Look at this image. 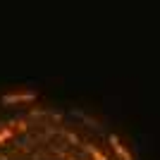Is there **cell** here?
Listing matches in <instances>:
<instances>
[{"label": "cell", "instance_id": "7a4b0ae2", "mask_svg": "<svg viewBox=\"0 0 160 160\" xmlns=\"http://www.w3.org/2000/svg\"><path fill=\"white\" fill-rule=\"evenodd\" d=\"M36 98V91H12L2 96V103H29Z\"/></svg>", "mask_w": 160, "mask_h": 160}, {"label": "cell", "instance_id": "5b68a950", "mask_svg": "<svg viewBox=\"0 0 160 160\" xmlns=\"http://www.w3.org/2000/svg\"><path fill=\"white\" fill-rule=\"evenodd\" d=\"M12 127L17 129V132H24V129H27V122H24V120H14V122H12Z\"/></svg>", "mask_w": 160, "mask_h": 160}, {"label": "cell", "instance_id": "6da1fadb", "mask_svg": "<svg viewBox=\"0 0 160 160\" xmlns=\"http://www.w3.org/2000/svg\"><path fill=\"white\" fill-rule=\"evenodd\" d=\"M108 141H110V146H112V151L117 155H120V160H134V155L127 151V146H124V141L117 136V134H110L108 136Z\"/></svg>", "mask_w": 160, "mask_h": 160}, {"label": "cell", "instance_id": "8992f818", "mask_svg": "<svg viewBox=\"0 0 160 160\" xmlns=\"http://www.w3.org/2000/svg\"><path fill=\"white\" fill-rule=\"evenodd\" d=\"M65 136L69 139V143H79V136H77L74 132H65Z\"/></svg>", "mask_w": 160, "mask_h": 160}, {"label": "cell", "instance_id": "52a82bcc", "mask_svg": "<svg viewBox=\"0 0 160 160\" xmlns=\"http://www.w3.org/2000/svg\"><path fill=\"white\" fill-rule=\"evenodd\" d=\"M65 158H67V160H77V158H72V155H65Z\"/></svg>", "mask_w": 160, "mask_h": 160}, {"label": "cell", "instance_id": "277c9868", "mask_svg": "<svg viewBox=\"0 0 160 160\" xmlns=\"http://www.w3.org/2000/svg\"><path fill=\"white\" fill-rule=\"evenodd\" d=\"M12 134H14V129H12V127H0V143H2V141H7L10 136H12Z\"/></svg>", "mask_w": 160, "mask_h": 160}, {"label": "cell", "instance_id": "3957f363", "mask_svg": "<svg viewBox=\"0 0 160 160\" xmlns=\"http://www.w3.org/2000/svg\"><path fill=\"white\" fill-rule=\"evenodd\" d=\"M84 148H86V153L91 155L93 160H110L105 153H103V151H100V148H96L93 143H84Z\"/></svg>", "mask_w": 160, "mask_h": 160}]
</instances>
